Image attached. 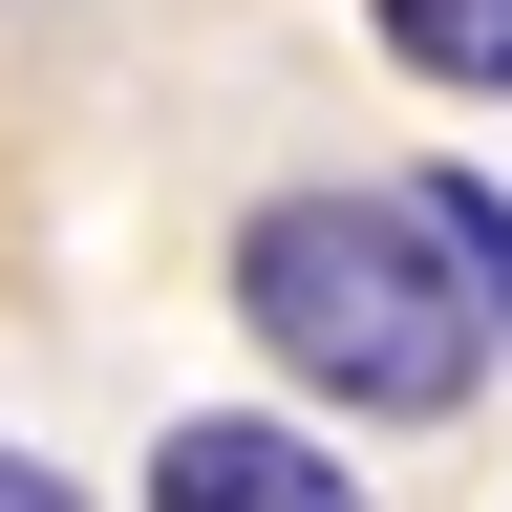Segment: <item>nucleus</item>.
<instances>
[{
    "mask_svg": "<svg viewBox=\"0 0 512 512\" xmlns=\"http://www.w3.org/2000/svg\"><path fill=\"white\" fill-rule=\"evenodd\" d=\"M235 320H256L278 384H320V406H363V427H448L470 363H491V299H470V256H448L427 171L256 192L235 214Z\"/></svg>",
    "mask_w": 512,
    "mask_h": 512,
    "instance_id": "f257e3e1",
    "label": "nucleus"
},
{
    "mask_svg": "<svg viewBox=\"0 0 512 512\" xmlns=\"http://www.w3.org/2000/svg\"><path fill=\"white\" fill-rule=\"evenodd\" d=\"M150 512H363V470L320 427H278V406H192L150 448Z\"/></svg>",
    "mask_w": 512,
    "mask_h": 512,
    "instance_id": "f03ea898",
    "label": "nucleus"
},
{
    "mask_svg": "<svg viewBox=\"0 0 512 512\" xmlns=\"http://www.w3.org/2000/svg\"><path fill=\"white\" fill-rule=\"evenodd\" d=\"M363 43L448 107H512V0H363Z\"/></svg>",
    "mask_w": 512,
    "mask_h": 512,
    "instance_id": "7ed1b4c3",
    "label": "nucleus"
},
{
    "mask_svg": "<svg viewBox=\"0 0 512 512\" xmlns=\"http://www.w3.org/2000/svg\"><path fill=\"white\" fill-rule=\"evenodd\" d=\"M427 214H448V256H470V299H491V342H512V192L491 171H427Z\"/></svg>",
    "mask_w": 512,
    "mask_h": 512,
    "instance_id": "20e7f679",
    "label": "nucleus"
},
{
    "mask_svg": "<svg viewBox=\"0 0 512 512\" xmlns=\"http://www.w3.org/2000/svg\"><path fill=\"white\" fill-rule=\"evenodd\" d=\"M0 512H86V491H64V470H43V448H0Z\"/></svg>",
    "mask_w": 512,
    "mask_h": 512,
    "instance_id": "39448f33",
    "label": "nucleus"
}]
</instances>
